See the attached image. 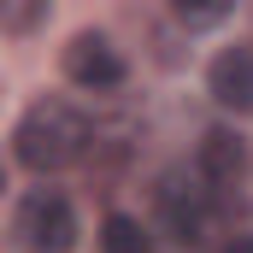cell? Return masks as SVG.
<instances>
[{
    "mask_svg": "<svg viewBox=\"0 0 253 253\" xmlns=\"http://www.w3.org/2000/svg\"><path fill=\"white\" fill-rule=\"evenodd\" d=\"M18 159L36 171V177H53L65 165H77L83 153H88V141H94V129L88 118L71 106V100H36L24 118H18Z\"/></svg>",
    "mask_w": 253,
    "mask_h": 253,
    "instance_id": "6da1fadb",
    "label": "cell"
},
{
    "mask_svg": "<svg viewBox=\"0 0 253 253\" xmlns=\"http://www.w3.org/2000/svg\"><path fill=\"white\" fill-rule=\"evenodd\" d=\"M12 242H18V253H71L77 248V212H71V200L53 194V189H36L18 206V218H12Z\"/></svg>",
    "mask_w": 253,
    "mask_h": 253,
    "instance_id": "7a4b0ae2",
    "label": "cell"
},
{
    "mask_svg": "<svg viewBox=\"0 0 253 253\" xmlns=\"http://www.w3.org/2000/svg\"><path fill=\"white\" fill-rule=\"evenodd\" d=\"M159 224L171 230V242L200 248L206 230H212V189H200V177L171 171V177L159 183Z\"/></svg>",
    "mask_w": 253,
    "mask_h": 253,
    "instance_id": "3957f363",
    "label": "cell"
},
{
    "mask_svg": "<svg viewBox=\"0 0 253 253\" xmlns=\"http://www.w3.org/2000/svg\"><path fill=\"white\" fill-rule=\"evenodd\" d=\"M65 77L83 83V88H118V83H124V59H118V47H112L106 36L83 30V36L65 47Z\"/></svg>",
    "mask_w": 253,
    "mask_h": 253,
    "instance_id": "277c9868",
    "label": "cell"
},
{
    "mask_svg": "<svg viewBox=\"0 0 253 253\" xmlns=\"http://www.w3.org/2000/svg\"><path fill=\"white\" fill-rule=\"evenodd\" d=\"M242 171H248V147H242V135H236V129H206V141H200V183H212V189H236Z\"/></svg>",
    "mask_w": 253,
    "mask_h": 253,
    "instance_id": "5b68a950",
    "label": "cell"
},
{
    "mask_svg": "<svg viewBox=\"0 0 253 253\" xmlns=\"http://www.w3.org/2000/svg\"><path fill=\"white\" fill-rule=\"evenodd\" d=\"M206 83H212V100H218V106H230V112H248V106H253V53H248V47H230V53H218Z\"/></svg>",
    "mask_w": 253,
    "mask_h": 253,
    "instance_id": "8992f818",
    "label": "cell"
},
{
    "mask_svg": "<svg viewBox=\"0 0 253 253\" xmlns=\"http://www.w3.org/2000/svg\"><path fill=\"white\" fill-rule=\"evenodd\" d=\"M230 12H236V0H171V18L183 30H218Z\"/></svg>",
    "mask_w": 253,
    "mask_h": 253,
    "instance_id": "52a82bcc",
    "label": "cell"
},
{
    "mask_svg": "<svg viewBox=\"0 0 253 253\" xmlns=\"http://www.w3.org/2000/svg\"><path fill=\"white\" fill-rule=\"evenodd\" d=\"M100 253H147V230L135 218H124V212H112L100 224Z\"/></svg>",
    "mask_w": 253,
    "mask_h": 253,
    "instance_id": "ba28073f",
    "label": "cell"
},
{
    "mask_svg": "<svg viewBox=\"0 0 253 253\" xmlns=\"http://www.w3.org/2000/svg\"><path fill=\"white\" fill-rule=\"evenodd\" d=\"M47 6H53V0H0V30H6V36H30V30H42Z\"/></svg>",
    "mask_w": 253,
    "mask_h": 253,
    "instance_id": "9c48e42d",
    "label": "cell"
},
{
    "mask_svg": "<svg viewBox=\"0 0 253 253\" xmlns=\"http://www.w3.org/2000/svg\"><path fill=\"white\" fill-rule=\"evenodd\" d=\"M224 253H253V236H236V242H230Z\"/></svg>",
    "mask_w": 253,
    "mask_h": 253,
    "instance_id": "30bf717a",
    "label": "cell"
},
{
    "mask_svg": "<svg viewBox=\"0 0 253 253\" xmlns=\"http://www.w3.org/2000/svg\"><path fill=\"white\" fill-rule=\"evenodd\" d=\"M0 189H6V165H0Z\"/></svg>",
    "mask_w": 253,
    "mask_h": 253,
    "instance_id": "8fae6325",
    "label": "cell"
}]
</instances>
